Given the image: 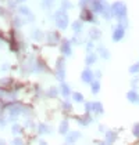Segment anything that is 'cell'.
Segmentation results:
<instances>
[{"instance_id":"6da1fadb","label":"cell","mask_w":139,"mask_h":145,"mask_svg":"<svg viewBox=\"0 0 139 145\" xmlns=\"http://www.w3.org/2000/svg\"><path fill=\"white\" fill-rule=\"evenodd\" d=\"M113 12L118 15V17H122L124 14H125V4H122V3H116L114 6H113Z\"/></svg>"},{"instance_id":"7a4b0ae2","label":"cell","mask_w":139,"mask_h":145,"mask_svg":"<svg viewBox=\"0 0 139 145\" xmlns=\"http://www.w3.org/2000/svg\"><path fill=\"white\" fill-rule=\"evenodd\" d=\"M122 36H124V29H116V32L113 35V39L120 40V39H122Z\"/></svg>"},{"instance_id":"3957f363","label":"cell","mask_w":139,"mask_h":145,"mask_svg":"<svg viewBox=\"0 0 139 145\" xmlns=\"http://www.w3.org/2000/svg\"><path fill=\"white\" fill-rule=\"evenodd\" d=\"M82 79H83L85 82H91V80H92V73H91V72H88V71H86V72H83Z\"/></svg>"},{"instance_id":"277c9868","label":"cell","mask_w":139,"mask_h":145,"mask_svg":"<svg viewBox=\"0 0 139 145\" xmlns=\"http://www.w3.org/2000/svg\"><path fill=\"white\" fill-rule=\"evenodd\" d=\"M129 95V100H132V101H139V98H138V95L135 94V93H129L128 94Z\"/></svg>"},{"instance_id":"5b68a950","label":"cell","mask_w":139,"mask_h":145,"mask_svg":"<svg viewBox=\"0 0 139 145\" xmlns=\"http://www.w3.org/2000/svg\"><path fill=\"white\" fill-rule=\"evenodd\" d=\"M131 71H132V72H136V71H139V64L136 65V67H132V68H131Z\"/></svg>"},{"instance_id":"8992f818","label":"cell","mask_w":139,"mask_h":145,"mask_svg":"<svg viewBox=\"0 0 139 145\" xmlns=\"http://www.w3.org/2000/svg\"><path fill=\"white\" fill-rule=\"evenodd\" d=\"M75 100H77V101H81L82 100V95H81V94H75Z\"/></svg>"},{"instance_id":"52a82bcc","label":"cell","mask_w":139,"mask_h":145,"mask_svg":"<svg viewBox=\"0 0 139 145\" xmlns=\"http://www.w3.org/2000/svg\"><path fill=\"white\" fill-rule=\"evenodd\" d=\"M79 28H81V24H78V22L74 24V29H79Z\"/></svg>"},{"instance_id":"ba28073f","label":"cell","mask_w":139,"mask_h":145,"mask_svg":"<svg viewBox=\"0 0 139 145\" xmlns=\"http://www.w3.org/2000/svg\"><path fill=\"white\" fill-rule=\"evenodd\" d=\"M89 61H91V62H93V61H95V57H93V56L88 57V62H89Z\"/></svg>"},{"instance_id":"9c48e42d","label":"cell","mask_w":139,"mask_h":145,"mask_svg":"<svg viewBox=\"0 0 139 145\" xmlns=\"http://www.w3.org/2000/svg\"><path fill=\"white\" fill-rule=\"evenodd\" d=\"M134 133H135V135H138V137H139V124L136 126V130H135Z\"/></svg>"},{"instance_id":"30bf717a","label":"cell","mask_w":139,"mask_h":145,"mask_svg":"<svg viewBox=\"0 0 139 145\" xmlns=\"http://www.w3.org/2000/svg\"><path fill=\"white\" fill-rule=\"evenodd\" d=\"M93 91H95V93L97 91V83H95V84H93Z\"/></svg>"}]
</instances>
